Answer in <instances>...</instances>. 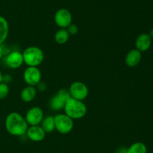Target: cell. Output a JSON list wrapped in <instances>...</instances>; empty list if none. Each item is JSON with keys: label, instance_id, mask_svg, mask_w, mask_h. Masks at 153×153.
Masks as SVG:
<instances>
[{"label": "cell", "instance_id": "obj_1", "mask_svg": "<svg viewBox=\"0 0 153 153\" xmlns=\"http://www.w3.org/2000/svg\"><path fill=\"white\" fill-rule=\"evenodd\" d=\"M7 133L15 136H22L26 134L28 124L25 117L17 112H10L4 121Z\"/></svg>", "mask_w": 153, "mask_h": 153}, {"label": "cell", "instance_id": "obj_2", "mask_svg": "<svg viewBox=\"0 0 153 153\" xmlns=\"http://www.w3.org/2000/svg\"><path fill=\"white\" fill-rule=\"evenodd\" d=\"M64 113L73 119H79L86 115L87 106L82 100L70 98L68 100L65 102L64 104Z\"/></svg>", "mask_w": 153, "mask_h": 153}, {"label": "cell", "instance_id": "obj_3", "mask_svg": "<svg viewBox=\"0 0 153 153\" xmlns=\"http://www.w3.org/2000/svg\"><path fill=\"white\" fill-rule=\"evenodd\" d=\"M22 57L28 67H38L44 59V53L38 46H31L24 50Z\"/></svg>", "mask_w": 153, "mask_h": 153}, {"label": "cell", "instance_id": "obj_4", "mask_svg": "<svg viewBox=\"0 0 153 153\" xmlns=\"http://www.w3.org/2000/svg\"><path fill=\"white\" fill-rule=\"evenodd\" d=\"M55 118V129L62 134H67L72 131L74 127V122L72 118L65 113L57 114Z\"/></svg>", "mask_w": 153, "mask_h": 153}, {"label": "cell", "instance_id": "obj_5", "mask_svg": "<svg viewBox=\"0 0 153 153\" xmlns=\"http://www.w3.org/2000/svg\"><path fill=\"white\" fill-rule=\"evenodd\" d=\"M69 91L71 98L79 100H84L88 95V88L87 85L81 81H75L70 85Z\"/></svg>", "mask_w": 153, "mask_h": 153}, {"label": "cell", "instance_id": "obj_6", "mask_svg": "<svg viewBox=\"0 0 153 153\" xmlns=\"http://www.w3.org/2000/svg\"><path fill=\"white\" fill-rule=\"evenodd\" d=\"M42 74L37 67H28L23 72V80L28 86H36L41 82Z\"/></svg>", "mask_w": 153, "mask_h": 153}, {"label": "cell", "instance_id": "obj_7", "mask_svg": "<svg viewBox=\"0 0 153 153\" xmlns=\"http://www.w3.org/2000/svg\"><path fill=\"white\" fill-rule=\"evenodd\" d=\"M54 20L58 27L61 28H67L72 23L73 16L68 9L60 8L55 12Z\"/></svg>", "mask_w": 153, "mask_h": 153}, {"label": "cell", "instance_id": "obj_8", "mask_svg": "<svg viewBox=\"0 0 153 153\" xmlns=\"http://www.w3.org/2000/svg\"><path fill=\"white\" fill-rule=\"evenodd\" d=\"M44 115L43 111L40 106H32L30 108L25 114V118L29 126L38 125L41 123Z\"/></svg>", "mask_w": 153, "mask_h": 153}, {"label": "cell", "instance_id": "obj_9", "mask_svg": "<svg viewBox=\"0 0 153 153\" xmlns=\"http://www.w3.org/2000/svg\"><path fill=\"white\" fill-rule=\"evenodd\" d=\"M24 63L22 53L19 51H12L5 58V64L11 69L19 68Z\"/></svg>", "mask_w": 153, "mask_h": 153}, {"label": "cell", "instance_id": "obj_10", "mask_svg": "<svg viewBox=\"0 0 153 153\" xmlns=\"http://www.w3.org/2000/svg\"><path fill=\"white\" fill-rule=\"evenodd\" d=\"M46 133L40 124L28 126V130L26 131L27 137L30 140L37 142H41L42 140H43L46 136Z\"/></svg>", "mask_w": 153, "mask_h": 153}, {"label": "cell", "instance_id": "obj_11", "mask_svg": "<svg viewBox=\"0 0 153 153\" xmlns=\"http://www.w3.org/2000/svg\"><path fill=\"white\" fill-rule=\"evenodd\" d=\"M152 44V38L147 33H142L135 40L136 49L143 52L148 50Z\"/></svg>", "mask_w": 153, "mask_h": 153}, {"label": "cell", "instance_id": "obj_12", "mask_svg": "<svg viewBox=\"0 0 153 153\" xmlns=\"http://www.w3.org/2000/svg\"><path fill=\"white\" fill-rule=\"evenodd\" d=\"M142 58L141 52L135 49H132L128 51V53L126 56L125 62L127 66L130 68L136 67L140 62Z\"/></svg>", "mask_w": 153, "mask_h": 153}, {"label": "cell", "instance_id": "obj_13", "mask_svg": "<svg viewBox=\"0 0 153 153\" xmlns=\"http://www.w3.org/2000/svg\"><path fill=\"white\" fill-rule=\"evenodd\" d=\"M36 95H37V88H35V86H25L20 93L21 99L22 101L26 102V103L32 101L35 98Z\"/></svg>", "mask_w": 153, "mask_h": 153}, {"label": "cell", "instance_id": "obj_14", "mask_svg": "<svg viewBox=\"0 0 153 153\" xmlns=\"http://www.w3.org/2000/svg\"><path fill=\"white\" fill-rule=\"evenodd\" d=\"M9 33V24L7 20L0 16V45L7 39Z\"/></svg>", "mask_w": 153, "mask_h": 153}, {"label": "cell", "instance_id": "obj_15", "mask_svg": "<svg viewBox=\"0 0 153 153\" xmlns=\"http://www.w3.org/2000/svg\"><path fill=\"white\" fill-rule=\"evenodd\" d=\"M41 126L44 131L47 133H52V131L55 130V118L52 116H47L46 117H43V120L41 122Z\"/></svg>", "mask_w": 153, "mask_h": 153}, {"label": "cell", "instance_id": "obj_16", "mask_svg": "<svg viewBox=\"0 0 153 153\" xmlns=\"http://www.w3.org/2000/svg\"><path fill=\"white\" fill-rule=\"evenodd\" d=\"M70 38V34L67 28H60L55 34V40L57 44H64L67 43Z\"/></svg>", "mask_w": 153, "mask_h": 153}, {"label": "cell", "instance_id": "obj_17", "mask_svg": "<svg viewBox=\"0 0 153 153\" xmlns=\"http://www.w3.org/2000/svg\"><path fill=\"white\" fill-rule=\"evenodd\" d=\"M127 153H147V147L142 142H134L128 147Z\"/></svg>", "mask_w": 153, "mask_h": 153}, {"label": "cell", "instance_id": "obj_18", "mask_svg": "<svg viewBox=\"0 0 153 153\" xmlns=\"http://www.w3.org/2000/svg\"><path fill=\"white\" fill-rule=\"evenodd\" d=\"M64 103L63 100H61L57 96V94H55L51 98L50 100H49V106L52 110L55 111H59L64 109Z\"/></svg>", "mask_w": 153, "mask_h": 153}, {"label": "cell", "instance_id": "obj_19", "mask_svg": "<svg viewBox=\"0 0 153 153\" xmlns=\"http://www.w3.org/2000/svg\"><path fill=\"white\" fill-rule=\"evenodd\" d=\"M56 94L64 103L71 98L70 91H69V89H66V88H61V89H60Z\"/></svg>", "mask_w": 153, "mask_h": 153}, {"label": "cell", "instance_id": "obj_20", "mask_svg": "<svg viewBox=\"0 0 153 153\" xmlns=\"http://www.w3.org/2000/svg\"><path fill=\"white\" fill-rule=\"evenodd\" d=\"M9 94V86L4 82H0V100L5 98Z\"/></svg>", "mask_w": 153, "mask_h": 153}, {"label": "cell", "instance_id": "obj_21", "mask_svg": "<svg viewBox=\"0 0 153 153\" xmlns=\"http://www.w3.org/2000/svg\"><path fill=\"white\" fill-rule=\"evenodd\" d=\"M67 30L69 34H70V35H74V34H77L78 32H79V28H78L76 24L71 23L67 27Z\"/></svg>", "mask_w": 153, "mask_h": 153}, {"label": "cell", "instance_id": "obj_22", "mask_svg": "<svg viewBox=\"0 0 153 153\" xmlns=\"http://www.w3.org/2000/svg\"><path fill=\"white\" fill-rule=\"evenodd\" d=\"M12 77L9 74H4L3 75V82H5V83H9V82H11Z\"/></svg>", "mask_w": 153, "mask_h": 153}, {"label": "cell", "instance_id": "obj_23", "mask_svg": "<svg viewBox=\"0 0 153 153\" xmlns=\"http://www.w3.org/2000/svg\"><path fill=\"white\" fill-rule=\"evenodd\" d=\"M37 88H38V89L40 90V91H41V92H44L45 90L46 89V84H45L44 82H39V83L37 85Z\"/></svg>", "mask_w": 153, "mask_h": 153}, {"label": "cell", "instance_id": "obj_24", "mask_svg": "<svg viewBox=\"0 0 153 153\" xmlns=\"http://www.w3.org/2000/svg\"><path fill=\"white\" fill-rule=\"evenodd\" d=\"M127 150L128 148L126 146H120L119 148H117L116 152L115 153H127Z\"/></svg>", "mask_w": 153, "mask_h": 153}, {"label": "cell", "instance_id": "obj_25", "mask_svg": "<svg viewBox=\"0 0 153 153\" xmlns=\"http://www.w3.org/2000/svg\"><path fill=\"white\" fill-rule=\"evenodd\" d=\"M4 49H3L2 46H1V45H0V60H1V58L3 57V55H4Z\"/></svg>", "mask_w": 153, "mask_h": 153}, {"label": "cell", "instance_id": "obj_26", "mask_svg": "<svg viewBox=\"0 0 153 153\" xmlns=\"http://www.w3.org/2000/svg\"><path fill=\"white\" fill-rule=\"evenodd\" d=\"M3 82V74L1 73V70H0V82Z\"/></svg>", "mask_w": 153, "mask_h": 153}, {"label": "cell", "instance_id": "obj_27", "mask_svg": "<svg viewBox=\"0 0 153 153\" xmlns=\"http://www.w3.org/2000/svg\"><path fill=\"white\" fill-rule=\"evenodd\" d=\"M149 36H150V37L152 38H153V28H152V29L150 30V32H149Z\"/></svg>", "mask_w": 153, "mask_h": 153}]
</instances>
